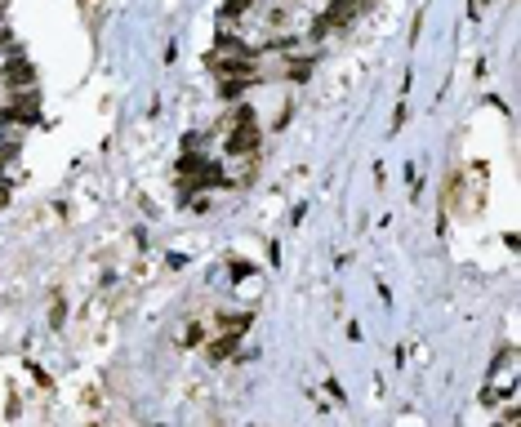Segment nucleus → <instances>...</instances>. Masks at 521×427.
<instances>
[{
    "instance_id": "20e7f679",
    "label": "nucleus",
    "mask_w": 521,
    "mask_h": 427,
    "mask_svg": "<svg viewBox=\"0 0 521 427\" xmlns=\"http://www.w3.org/2000/svg\"><path fill=\"white\" fill-rule=\"evenodd\" d=\"M236 343H241V334H223V338H214L210 347H205V360H227L236 352Z\"/></svg>"
},
{
    "instance_id": "39448f33",
    "label": "nucleus",
    "mask_w": 521,
    "mask_h": 427,
    "mask_svg": "<svg viewBox=\"0 0 521 427\" xmlns=\"http://www.w3.org/2000/svg\"><path fill=\"white\" fill-rule=\"evenodd\" d=\"M5 120H27V125H32L36 120V98H18L14 107L5 111Z\"/></svg>"
},
{
    "instance_id": "f257e3e1",
    "label": "nucleus",
    "mask_w": 521,
    "mask_h": 427,
    "mask_svg": "<svg viewBox=\"0 0 521 427\" xmlns=\"http://www.w3.org/2000/svg\"><path fill=\"white\" fill-rule=\"evenodd\" d=\"M254 147H259V129L254 125H232V134H227V156H254Z\"/></svg>"
},
{
    "instance_id": "f03ea898",
    "label": "nucleus",
    "mask_w": 521,
    "mask_h": 427,
    "mask_svg": "<svg viewBox=\"0 0 521 427\" xmlns=\"http://www.w3.org/2000/svg\"><path fill=\"white\" fill-rule=\"evenodd\" d=\"M357 9H361V0H334V5L326 9V18H321V23H326V27H348L357 18Z\"/></svg>"
},
{
    "instance_id": "0eeeda50",
    "label": "nucleus",
    "mask_w": 521,
    "mask_h": 427,
    "mask_svg": "<svg viewBox=\"0 0 521 427\" xmlns=\"http://www.w3.org/2000/svg\"><path fill=\"white\" fill-rule=\"evenodd\" d=\"M308 76H312V63H308V58L290 63V80H308Z\"/></svg>"
},
{
    "instance_id": "7ed1b4c3",
    "label": "nucleus",
    "mask_w": 521,
    "mask_h": 427,
    "mask_svg": "<svg viewBox=\"0 0 521 427\" xmlns=\"http://www.w3.org/2000/svg\"><path fill=\"white\" fill-rule=\"evenodd\" d=\"M5 80L14 85V89H23V85L36 80V67H32V63H23V58H14V63L5 67Z\"/></svg>"
},
{
    "instance_id": "9d476101",
    "label": "nucleus",
    "mask_w": 521,
    "mask_h": 427,
    "mask_svg": "<svg viewBox=\"0 0 521 427\" xmlns=\"http://www.w3.org/2000/svg\"><path fill=\"white\" fill-rule=\"evenodd\" d=\"M0 187H9V178H5V174H0Z\"/></svg>"
},
{
    "instance_id": "6e6552de",
    "label": "nucleus",
    "mask_w": 521,
    "mask_h": 427,
    "mask_svg": "<svg viewBox=\"0 0 521 427\" xmlns=\"http://www.w3.org/2000/svg\"><path fill=\"white\" fill-rule=\"evenodd\" d=\"M250 9V0H227L223 5V18H236V14H245Z\"/></svg>"
},
{
    "instance_id": "423d86ee",
    "label": "nucleus",
    "mask_w": 521,
    "mask_h": 427,
    "mask_svg": "<svg viewBox=\"0 0 521 427\" xmlns=\"http://www.w3.org/2000/svg\"><path fill=\"white\" fill-rule=\"evenodd\" d=\"M250 311H241V316H219V325L227 329V334H245V329H250Z\"/></svg>"
},
{
    "instance_id": "1a4fd4ad",
    "label": "nucleus",
    "mask_w": 521,
    "mask_h": 427,
    "mask_svg": "<svg viewBox=\"0 0 521 427\" xmlns=\"http://www.w3.org/2000/svg\"><path fill=\"white\" fill-rule=\"evenodd\" d=\"M5 41H9V32H5V27H0V45H5Z\"/></svg>"
}]
</instances>
